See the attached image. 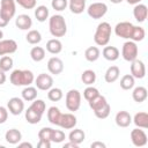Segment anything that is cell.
<instances>
[{"instance_id":"obj_1","label":"cell","mask_w":148,"mask_h":148,"mask_svg":"<svg viewBox=\"0 0 148 148\" xmlns=\"http://www.w3.org/2000/svg\"><path fill=\"white\" fill-rule=\"evenodd\" d=\"M9 80L15 87H27L35 81V75L29 69H14L9 76Z\"/></svg>"},{"instance_id":"obj_2","label":"cell","mask_w":148,"mask_h":148,"mask_svg":"<svg viewBox=\"0 0 148 148\" xmlns=\"http://www.w3.org/2000/svg\"><path fill=\"white\" fill-rule=\"evenodd\" d=\"M49 30L53 37H62L67 32L65 17L60 14H54L49 18Z\"/></svg>"},{"instance_id":"obj_3","label":"cell","mask_w":148,"mask_h":148,"mask_svg":"<svg viewBox=\"0 0 148 148\" xmlns=\"http://www.w3.org/2000/svg\"><path fill=\"white\" fill-rule=\"evenodd\" d=\"M111 25L109 22H101L95 31L94 35V42L96 43V45L98 46H105L109 44L110 38H111Z\"/></svg>"},{"instance_id":"obj_4","label":"cell","mask_w":148,"mask_h":148,"mask_svg":"<svg viewBox=\"0 0 148 148\" xmlns=\"http://www.w3.org/2000/svg\"><path fill=\"white\" fill-rule=\"evenodd\" d=\"M65 104L68 111L75 112L81 106V92L77 89H71L66 92Z\"/></svg>"},{"instance_id":"obj_5","label":"cell","mask_w":148,"mask_h":148,"mask_svg":"<svg viewBox=\"0 0 148 148\" xmlns=\"http://www.w3.org/2000/svg\"><path fill=\"white\" fill-rule=\"evenodd\" d=\"M16 13L15 0H1L0 1V17L9 23Z\"/></svg>"},{"instance_id":"obj_6","label":"cell","mask_w":148,"mask_h":148,"mask_svg":"<svg viewBox=\"0 0 148 148\" xmlns=\"http://www.w3.org/2000/svg\"><path fill=\"white\" fill-rule=\"evenodd\" d=\"M138 54H139V49L135 42L133 40H127L123 44L121 47V57L124 58V60L131 62L135 59H138Z\"/></svg>"},{"instance_id":"obj_7","label":"cell","mask_w":148,"mask_h":148,"mask_svg":"<svg viewBox=\"0 0 148 148\" xmlns=\"http://www.w3.org/2000/svg\"><path fill=\"white\" fill-rule=\"evenodd\" d=\"M108 12V6L106 3L102 2V1H96L92 2L91 5H89V7L87 8V13L88 15L94 18V20H98L102 18Z\"/></svg>"},{"instance_id":"obj_8","label":"cell","mask_w":148,"mask_h":148,"mask_svg":"<svg viewBox=\"0 0 148 148\" xmlns=\"http://www.w3.org/2000/svg\"><path fill=\"white\" fill-rule=\"evenodd\" d=\"M133 29H134V24H132L128 21H123V22H119V23L116 24L114 34L120 38L131 40L132 34H133Z\"/></svg>"},{"instance_id":"obj_9","label":"cell","mask_w":148,"mask_h":148,"mask_svg":"<svg viewBox=\"0 0 148 148\" xmlns=\"http://www.w3.org/2000/svg\"><path fill=\"white\" fill-rule=\"evenodd\" d=\"M35 84H36L37 89L43 90V91H47L53 86V79L50 74L40 73L39 75H37V77H35Z\"/></svg>"},{"instance_id":"obj_10","label":"cell","mask_w":148,"mask_h":148,"mask_svg":"<svg viewBox=\"0 0 148 148\" xmlns=\"http://www.w3.org/2000/svg\"><path fill=\"white\" fill-rule=\"evenodd\" d=\"M7 109L13 116H18L24 111V101L20 97H12L7 102Z\"/></svg>"},{"instance_id":"obj_11","label":"cell","mask_w":148,"mask_h":148,"mask_svg":"<svg viewBox=\"0 0 148 148\" xmlns=\"http://www.w3.org/2000/svg\"><path fill=\"white\" fill-rule=\"evenodd\" d=\"M131 141L135 147H143L147 145V134L142 128H134L131 131Z\"/></svg>"},{"instance_id":"obj_12","label":"cell","mask_w":148,"mask_h":148,"mask_svg":"<svg viewBox=\"0 0 148 148\" xmlns=\"http://www.w3.org/2000/svg\"><path fill=\"white\" fill-rule=\"evenodd\" d=\"M131 75L134 79H143L146 75V66L142 60L135 59L131 61Z\"/></svg>"},{"instance_id":"obj_13","label":"cell","mask_w":148,"mask_h":148,"mask_svg":"<svg viewBox=\"0 0 148 148\" xmlns=\"http://www.w3.org/2000/svg\"><path fill=\"white\" fill-rule=\"evenodd\" d=\"M77 119L73 113H61L58 126H60L64 130H72L76 126Z\"/></svg>"},{"instance_id":"obj_14","label":"cell","mask_w":148,"mask_h":148,"mask_svg":"<svg viewBox=\"0 0 148 148\" xmlns=\"http://www.w3.org/2000/svg\"><path fill=\"white\" fill-rule=\"evenodd\" d=\"M17 51V43L14 39H0V56L12 54Z\"/></svg>"},{"instance_id":"obj_15","label":"cell","mask_w":148,"mask_h":148,"mask_svg":"<svg viewBox=\"0 0 148 148\" xmlns=\"http://www.w3.org/2000/svg\"><path fill=\"white\" fill-rule=\"evenodd\" d=\"M47 69L53 75H59L64 71V62L58 57H52L47 61Z\"/></svg>"},{"instance_id":"obj_16","label":"cell","mask_w":148,"mask_h":148,"mask_svg":"<svg viewBox=\"0 0 148 148\" xmlns=\"http://www.w3.org/2000/svg\"><path fill=\"white\" fill-rule=\"evenodd\" d=\"M114 121L119 127H128L132 124V117L127 111H119L114 117Z\"/></svg>"},{"instance_id":"obj_17","label":"cell","mask_w":148,"mask_h":148,"mask_svg":"<svg viewBox=\"0 0 148 148\" xmlns=\"http://www.w3.org/2000/svg\"><path fill=\"white\" fill-rule=\"evenodd\" d=\"M15 25L20 30H29L31 28V25H32V20L27 14H20L15 18Z\"/></svg>"},{"instance_id":"obj_18","label":"cell","mask_w":148,"mask_h":148,"mask_svg":"<svg viewBox=\"0 0 148 148\" xmlns=\"http://www.w3.org/2000/svg\"><path fill=\"white\" fill-rule=\"evenodd\" d=\"M133 15H134V18L138 21V22H143L146 18H147V15H148V9H147V6L143 5V3H138V5H134V8H133Z\"/></svg>"},{"instance_id":"obj_19","label":"cell","mask_w":148,"mask_h":148,"mask_svg":"<svg viewBox=\"0 0 148 148\" xmlns=\"http://www.w3.org/2000/svg\"><path fill=\"white\" fill-rule=\"evenodd\" d=\"M5 139L9 145H17L22 140V133L17 128H10L6 132Z\"/></svg>"},{"instance_id":"obj_20","label":"cell","mask_w":148,"mask_h":148,"mask_svg":"<svg viewBox=\"0 0 148 148\" xmlns=\"http://www.w3.org/2000/svg\"><path fill=\"white\" fill-rule=\"evenodd\" d=\"M102 56L104 59H106L109 61H116L119 58L120 52L116 46H106L105 45L102 51Z\"/></svg>"},{"instance_id":"obj_21","label":"cell","mask_w":148,"mask_h":148,"mask_svg":"<svg viewBox=\"0 0 148 148\" xmlns=\"http://www.w3.org/2000/svg\"><path fill=\"white\" fill-rule=\"evenodd\" d=\"M46 51L51 54H59L62 51V43L58 38H52L46 43Z\"/></svg>"},{"instance_id":"obj_22","label":"cell","mask_w":148,"mask_h":148,"mask_svg":"<svg viewBox=\"0 0 148 148\" xmlns=\"http://www.w3.org/2000/svg\"><path fill=\"white\" fill-rule=\"evenodd\" d=\"M119 75H120V69H119V67H118V66H110V67L106 69L105 74H104V80H105L108 83H113V82H116V81L118 80Z\"/></svg>"},{"instance_id":"obj_23","label":"cell","mask_w":148,"mask_h":148,"mask_svg":"<svg viewBox=\"0 0 148 148\" xmlns=\"http://www.w3.org/2000/svg\"><path fill=\"white\" fill-rule=\"evenodd\" d=\"M147 96H148V91L145 87L142 86H139V87H135L132 91V98L134 99V102L136 103H142L147 99Z\"/></svg>"},{"instance_id":"obj_24","label":"cell","mask_w":148,"mask_h":148,"mask_svg":"<svg viewBox=\"0 0 148 148\" xmlns=\"http://www.w3.org/2000/svg\"><path fill=\"white\" fill-rule=\"evenodd\" d=\"M132 121L139 128H148V113L147 112H138L134 114Z\"/></svg>"},{"instance_id":"obj_25","label":"cell","mask_w":148,"mask_h":148,"mask_svg":"<svg viewBox=\"0 0 148 148\" xmlns=\"http://www.w3.org/2000/svg\"><path fill=\"white\" fill-rule=\"evenodd\" d=\"M84 139H86V133L81 128H74L68 134V140L76 145L82 143L84 141Z\"/></svg>"},{"instance_id":"obj_26","label":"cell","mask_w":148,"mask_h":148,"mask_svg":"<svg viewBox=\"0 0 148 148\" xmlns=\"http://www.w3.org/2000/svg\"><path fill=\"white\" fill-rule=\"evenodd\" d=\"M37 88L36 87H31V86H27L24 87V89L22 90L21 95H22V99L25 102H32L34 99L37 98Z\"/></svg>"},{"instance_id":"obj_27","label":"cell","mask_w":148,"mask_h":148,"mask_svg":"<svg viewBox=\"0 0 148 148\" xmlns=\"http://www.w3.org/2000/svg\"><path fill=\"white\" fill-rule=\"evenodd\" d=\"M24 117H25V120L31 124V125H35V124H38L40 120H42V114H39L38 112L34 111L31 108H28L25 111H24Z\"/></svg>"},{"instance_id":"obj_28","label":"cell","mask_w":148,"mask_h":148,"mask_svg":"<svg viewBox=\"0 0 148 148\" xmlns=\"http://www.w3.org/2000/svg\"><path fill=\"white\" fill-rule=\"evenodd\" d=\"M68 6L72 13L81 14L86 9V0H68Z\"/></svg>"},{"instance_id":"obj_29","label":"cell","mask_w":148,"mask_h":148,"mask_svg":"<svg viewBox=\"0 0 148 148\" xmlns=\"http://www.w3.org/2000/svg\"><path fill=\"white\" fill-rule=\"evenodd\" d=\"M88 103H89L90 109L95 112V111L102 109L104 105H106V104H108V101H106V98H105L104 96H102V95L99 94L98 96H96L95 98H92L91 101H89Z\"/></svg>"},{"instance_id":"obj_30","label":"cell","mask_w":148,"mask_h":148,"mask_svg":"<svg viewBox=\"0 0 148 148\" xmlns=\"http://www.w3.org/2000/svg\"><path fill=\"white\" fill-rule=\"evenodd\" d=\"M60 116H61V111L59 110V108H57V106H51V108H49V110H47V120H49L52 125L58 126Z\"/></svg>"},{"instance_id":"obj_31","label":"cell","mask_w":148,"mask_h":148,"mask_svg":"<svg viewBox=\"0 0 148 148\" xmlns=\"http://www.w3.org/2000/svg\"><path fill=\"white\" fill-rule=\"evenodd\" d=\"M35 17L38 22H45L49 18V8L44 5L37 6L35 8Z\"/></svg>"},{"instance_id":"obj_32","label":"cell","mask_w":148,"mask_h":148,"mask_svg":"<svg viewBox=\"0 0 148 148\" xmlns=\"http://www.w3.org/2000/svg\"><path fill=\"white\" fill-rule=\"evenodd\" d=\"M101 56V51L97 46H89L86 51H84V58L90 61V62H94L96 61Z\"/></svg>"},{"instance_id":"obj_33","label":"cell","mask_w":148,"mask_h":148,"mask_svg":"<svg viewBox=\"0 0 148 148\" xmlns=\"http://www.w3.org/2000/svg\"><path fill=\"white\" fill-rule=\"evenodd\" d=\"M25 39H27V42H28L29 44H31V45H37V44L40 43V40H42V35H40V32H39L38 30L32 29V30H29V31H28V34H27V36H25Z\"/></svg>"},{"instance_id":"obj_34","label":"cell","mask_w":148,"mask_h":148,"mask_svg":"<svg viewBox=\"0 0 148 148\" xmlns=\"http://www.w3.org/2000/svg\"><path fill=\"white\" fill-rule=\"evenodd\" d=\"M30 57L34 61L39 62L45 58V50L42 46H34L30 50Z\"/></svg>"},{"instance_id":"obj_35","label":"cell","mask_w":148,"mask_h":148,"mask_svg":"<svg viewBox=\"0 0 148 148\" xmlns=\"http://www.w3.org/2000/svg\"><path fill=\"white\" fill-rule=\"evenodd\" d=\"M81 80L84 84L87 86H91L92 83H95L96 81V73L92 69H86L83 71V73L81 74Z\"/></svg>"},{"instance_id":"obj_36","label":"cell","mask_w":148,"mask_h":148,"mask_svg":"<svg viewBox=\"0 0 148 148\" xmlns=\"http://www.w3.org/2000/svg\"><path fill=\"white\" fill-rule=\"evenodd\" d=\"M135 84V79L131 74H126L120 79V88L124 90H130L134 87Z\"/></svg>"},{"instance_id":"obj_37","label":"cell","mask_w":148,"mask_h":148,"mask_svg":"<svg viewBox=\"0 0 148 148\" xmlns=\"http://www.w3.org/2000/svg\"><path fill=\"white\" fill-rule=\"evenodd\" d=\"M13 65H14V60L10 56H2L0 58V69L3 71L5 73L10 71L13 68Z\"/></svg>"},{"instance_id":"obj_38","label":"cell","mask_w":148,"mask_h":148,"mask_svg":"<svg viewBox=\"0 0 148 148\" xmlns=\"http://www.w3.org/2000/svg\"><path fill=\"white\" fill-rule=\"evenodd\" d=\"M64 97V92L60 88H50L47 90V98L51 102H59Z\"/></svg>"},{"instance_id":"obj_39","label":"cell","mask_w":148,"mask_h":148,"mask_svg":"<svg viewBox=\"0 0 148 148\" xmlns=\"http://www.w3.org/2000/svg\"><path fill=\"white\" fill-rule=\"evenodd\" d=\"M145 36H146V31H145V29L142 28V27H139V25H134V29H133V34H132V38H131V40H133V42H141V40H143V38H145Z\"/></svg>"},{"instance_id":"obj_40","label":"cell","mask_w":148,"mask_h":148,"mask_svg":"<svg viewBox=\"0 0 148 148\" xmlns=\"http://www.w3.org/2000/svg\"><path fill=\"white\" fill-rule=\"evenodd\" d=\"M29 108H31L34 111H36V112H38L39 114H44V112H45V109H46V104H45V102L43 101V99H34L32 101V103H31V105L29 106Z\"/></svg>"},{"instance_id":"obj_41","label":"cell","mask_w":148,"mask_h":148,"mask_svg":"<svg viewBox=\"0 0 148 148\" xmlns=\"http://www.w3.org/2000/svg\"><path fill=\"white\" fill-rule=\"evenodd\" d=\"M98 95H99L98 89L95 88V87H92V86H88V87L83 90V97H84V99H87L88 102L91 101L92 98H95V97L98 96Z\"/></svg>"},{"instance_id":"obj_42","label":"cell","mask_w":148,"mask_h":148,"mask_svg":"<svg viewBox=\"0 0 148 148\" xmlns=\"http://www.w3.org/2000/svg\"><path fill=\"white\" fill-rule=\"evenodd\" d=\"M66 139L65 133L61 130H53L52 131V135H51V142L54 143H60Z\"/></svg>"},{"instance_id":"obj_43","label":"cell","mask_w":148,"mask_h":148,"mask_svg":"<svg viewBox=\"0 0 148 148\" xmlns=\"http://www.w3.org/2000/svg\"><path fill=\"white\" fill-rule=\"evenodd\" d=\"M110 112H111V106H110V104L108 103L106 105H104L102 109L95 111L94 113H95V116H96L97 118H99V119H105V118L109 117Z\"/></svg>"},{"instance_id":"obj_44","label":"cell","mask_w":148,"mask_h":148,"mask_svg":"<svg viewBox=\"0 0 148 148\" xmlns=\"http://www.w3.org/2000/svg\"><path fill=\"white\" fill-rule=\"evenodd\" d=\"M51 6H52V8L54 10L62 12L68 6V0H52L51 1Z\"/></svg>"},{"instance_id":"obj_45","label":"cell","mask_w":148,"mask_h":148,"mask_svg":"<svg viewBox=\"0 0 148 148\" xmlns=\"http://www.w3.org/2000/svg\"><path fill=\"white\" fill-rule=\"evenodd\" d=\"M52 131H53V128H51V127H43V128H40L39 132H38V138H39V140H47V141H51Z\"/></svg>"},{"instance_id":"obj_46","label":"cell","mask_w":148,"mask_h":148,"mask_svg":"<svg viewBox=\"0 0 148 148\" xmlns=\"http://www.w3.org/2000/svg\"><path fill=\"white\" fill-rule=\"evenodd\" d=\"M15 2L24 9H34L37 3L36 0H15Z\"/></svg>"},{"instance_id":"obj_47","label":"cell","mask_w":148,"mask_h":148,"mask_svg":"<svg viewBox=\"0 0 148 148\" xmlns=\"http://www.w3.org/2000/svg\"><path fill=\"white\" fill-rule=\"evenodd\" d=\"M8 118V109H6L5 106H0V124L6 123Z\"/></svg>"},{"instance_id":"obj_48","label":"cell","mask_w":148,"mask_h":148,"mask_svg":"<svg viewBox=\"0 0 148 148\" xmlns=\"http://www.w3.org/2000/svg\"><path fill=\"white\" fill-rule=\"evenodd\" d=\"M37 147H39V148H51V141H47V140H39Z\"/></svg>"},{"instance_id":"obj_49","label":"cell","mask_w":148,"mask_h":148,"mask_svg":"<svg viewBox=\"0 0 148 148\" xmlns=\"http://www.w3.org/2000/svg\"><path fill=\"white\" fill-rule=\"evenodd\" d=\"M90 147H91V148H105L106 146H105V143H103V142H101V141H96V142H92V143L90 145Z\"/></svg>"},{"instance_id":"obj_50","label":"cell","mask_w":148,"mask_h":148,"mask_svg":"<svg viewBox=\"0 0 148 148\" xmlns=\"http://www.w3.org/2000/svg\"><path fill=\"white\" fill-rule=\"evenodd\" d=\"M6 80H7V76H6L5 72L0 69V86H1V84H3V83L6 82Z\"/></svg>"},{"instance_id":"obj_51","label":"cell","mask_w":148,"mask_h":148,"mask_svg":"<svg viewBox=\"0 0 148 148\" xmlns=\"http://www.w3.org/2000/svg\"><path fill=\"white\" fill-rule=\"evenodd\" d=\"M68 147H72V148H77L79 147V145H76V143H73V142H67V143H65L64 145V148H68Z\"/></svg>"},{"instance_id":"obj_52","label":"cell","mask_w":148,"mask_h":148,"mask_svg":"<svg viewBox=\"0 0 148 148\" xmlns=\"http://www.w3.org/2000/svg\"><path fill=\"white\" fill-rule=\"evenodd\" d=\"M18 147H28V148H32V145L30 143V142H18Z\"/></svg>"},{"instance_id":"obj_53","label":"cell","mask_w":148,"mask_h":148,"mask_svg":"<svg viewBox=\"0 0 148 148\" xmlns=\"http://www.w3.org/2000/svg\"><path fill=\"white\" fill-rule=\"evenodd\" d=\"M142 0H126V2L128 3V5H138V3H140Z\"/></svg>"},{"instance_id":"obj_54","label":"cell","mask_w":148,"mask_h":148,"mask_svg":"<svg viewBox=\"0 0 148 148\" xmlns=\"http://www.w3.org/2000/svg\"><path fill=\"white\" fill-rule=\"evenodd\" d=\"M7 24H8V22L5 21V20H2V18L0 17V28H5Z\"/></svg>"},{"instance_id":"obj_55","label":"cell","mask_w":148,"mask_h":148,"mask_svg":"<svg viewBox=\"0 0 148 148\" xmlns=\"http://www.w3.org/2000/svg\"><path fill=\"white\" fill-rule=\"evenodd\" d=\"M110 1H111L112 3H116V5H117V3H121L124 0H110Z\"/></svg>"},{"instance_id":"obj_56","label":"cell","mask_w":148,"mask_h":148,"mask_svg":"<svg viewBox=\"0 0 148 148\" xmlns=\"http://www.w3.org/2000/svg\"><path fill=\"white\" fill-rule=\"evenodd\" d=\"M2 37H3V32H2V30L0 29V39H2Z\"/></svg>"},{"instance_id":"obj_57","label":"cell","mask_w":148,"mask_h":148,"mask_svg":"<svg viewBox=\"0 0 148 148\" xmlns=\"http://www.w3.org/2000/svg\"><path fill=\"white\" fill-rule=\"evenodd\" d=\"M98 1H99V0H98Z\"/></svg>"}]
</instances>
